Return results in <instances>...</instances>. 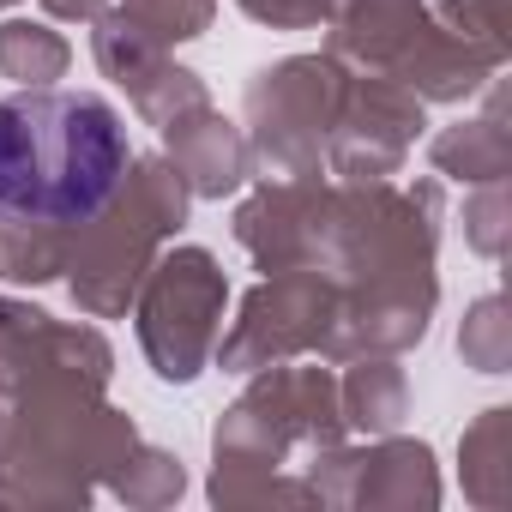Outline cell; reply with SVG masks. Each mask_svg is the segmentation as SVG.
Returning a JSON list of instances; mask_svg holds the SVG:
<instances>
[{"label": "cell", "mask_w": 512, "mask_h": 512, "mask_svg": "<svg viewBox=\"0 0 512 512\" xmlns=\"http://www.w3.org/2000/svg\"><path fill=\"white\" fill-rule=\"evenodd\" d=\"M440 181H332L314 272L338 284V332L326 362L404 356L440 308Z\"/></svg>", "instance_id": "cell-1"}, {"label": "cell", "mask_w": 512, "mask_h": 512, "mask_svg": "<svg viewBox=\"0 0 512 512\" xmlns=\"http://www.w3.org/2000/svg\"><path fill=\"white\" fill-rule=\"evenodd\" d=\"M133 139L109 97L19 91L0 103V217L79 229L127 175Z\"/></svg>", "instance_id": "cell-2"}, {"label": "cell", "mask_w": 512, "mask_h": 512, "mask_svg": "<svg viewBox=\"0 0 512 512\" xmlns=\"http://www.w3.org/2000/svg\"><path fill=\"white\" fill-rule=\"evenodd\" d=\"M350 422L338 404V374L320 356L253 368L247 392L211 428V500L217 506H314L296 452L344 446Z\"/></svg>", "instance_id": "cell-3"}, {"label": "cell", "mask_w": 512, "mask_h": 512, "mask_svg": "<svg viewBox=\"0 0 512 512\" xmlns=\"http://www.w3.org/2000/svg\"><path fill=\"white\" fill-rule=\"evenodd\" d=\"M133 446L139 428L109 404V374L49 368L7 410L0 506H91Z\"/></svg>", "instance_id": "cell-4"}, {"label": "cell", "mask_w": 512, "mask_h": 512, "mask_svg": "<svg viewBox=\"0 0 512 512\" xmlns=\"http://www.w3.org/2000/svg\"><path fill=\"white\" fill-rule=\"evenodd\" d=\"M187 211H193V193H187L181 169L163 151L127 163L121 187L67 235L61 284L73 290L85 320H121L133 308L151 260L175 241Z\"/></svg>", "instance_id": "cell-5"}, {"label": "cell", "mask_w": 512, "mask_h": 512, "mask_svg": "<svg viewBox=\"0 0 512 512\" xmlns=\"http://www.w3.org/2000/svg\"><path fill=\"white\" fill-rule=\"evenodd\" d=\"M350 91V67L338 55H290L278 67H260L241 97V133L260 175L308 181L326 175V139L338 127Z\"/></svg>", "instance_id": "cell-6"}, {"label": "cell", "mask_w": 512, "mask_h": 512, "mask_svg": "<svg viewBox=\"0 0 512 512\" xmlns=\"http://www.w3.org/2000/svg\"><path fill=\"white\" fill-rule=\"evenodd\" d=\"M223 308H229V278L211 247H163L139 296H133V326L151 374L163 386H193L223 338Z\"/></svg>", "instance_id": "cell-7"}, {"label": "cell", "mask_w": 512, "mask_h": 512, "mask_svg": "<svg viewBox=\"0 0 512 512\" xmlns=\"http://www.w3.org/2000/svg\"><path fill=\"white\" fill-rule=\"evenodd\" d=\"M338 332V284L326 272H266L241 296L235 326L217 338L223 374H253L272 362H296V356H320L332 350Z\"/></svg>", "instance_id": "cell-8"}, {"label": "cell", "mask_w": 512, "mask_h": 512, "mask_svg": "<svg viewBox=\"0 0 512 512\" xmlns=\"http://www.w3.org/2000/svg\"><path fill=\"white\" fill-rule=\"evenodd\" d=\"M512 43L500 25V0H434L410 49L392 61V79H404L422 103H470L494 85Z\"/></svg>", "instance_id": "cell-9"}, {"label": "cell", "mask_w": 512, "mask_h": 512, "mask_svg": "<svg viewBox=\"0 0 512 512\" xmlns=\"http://www.w3.org/2000/svg\"><path fill=\"white\" fill-rule=\"evenodd\" d=\"M314 506H356V512H434L440 506V470L422 440L374 434L368 446H326L302 464Z\"/></svg>", "instance_id": "cell-10"}, {"label": "cell", "mask_w": 512, "mask_h": 512, "mask_svg": "<svg viewBox=\"0 0 512 512\" xmlns=\"http://www.w3.org/2000/svg\"><path fill=\"white\" fill-rule=\"evenodd\" d=\"M428 127V103L392 73H350L338 127L326 139L332 181H392L404 175L416 139Z\"/></svg>", "instance_id": "cell-11"}, {"label": "cell", "mask_w": 512, "mask_h": 512, "mask_svg": "<svg viewBox=\"0 0 512 512\" xmlns=\"http://www.w3.org/2000/svg\"><path fill=\"white\" fill-rule=\"evenodd\" d=\"M326 205H332V175L308 181H278L260 175L241 205H235V241L260 272H314L320 241H326Z\"/></svg>", "instance_id": "cell-12"}, {"label": "cell", "mask_w": 512, "mask_h": 512, "mask_svg": "<svg viewBox=\"0 0 512 512\" xmlns=\"http://www.w3.org/2000/svg\"><path fill=\"white\" fill-rule=\"evenodd\" d=\"M157 139H163V157L181 169V181H187L193 199H229L253 175L247 133L229 115H217L211 103H199V109L175 115L169 127H157Z\"/></svg>", "instance_id": "cell-13"}, {"label": "cell", "mask_w": 512, "mask_h": 512, "mask_svg": "<svg viewBox=\"0 0 512 512\" xmlns=\"http://www.w3.org/2000/svg\"><path fill=\"white\" fill-rule=\"evenodd\" d=\"M428 19V0H332L326 13V55L356 73H392L410 37Z\"/></svg>", "instance_id": "cell-14"}, {"label": "cell", "mask_w": 512, "mask_h": 512, "mask_svg": "<svg viewBox=\"0 0 512 512\" xmlns=\"http://www.w3.org/2000/svg\"><path fill=\"white\" fill-rule=\"evenodd\" d=\"M428 157H434V175L464 181V187L506 181V175H512V127H506V97L494 91L482 115L452 121L446 133H434Z\"/></svg>", "instance_id": "cell-15"}, {"label": "cell", "mask_w": 512, "mask_h": 512, "mask_svg": "<svg viewBox=\"0 0 512 512\" xmlns=\"http://www.w3.org/2000/svg\"><path fill=\"white\" fill-rule=\"evenodd\" d=\"M338 404H344L350 434H362V440L392 434L410 416V380H404L398 356H350L338 374Z\"/></svg>", "instance_id": "cell-16"}, {"label": "cell", "mask_w": 512, "mask_h": 512, "mask_svg": "<svg viewBox=\"0 0 512 512\" xmlns=\"http://www.w3.org/2000/svg\"><path fill=\"white\" fill-rule=\"evenodd\" d=\"M91 55H97V73L115 79V85L127 91V103H133V97H139L169 61H175V55H169L157 37H145L121 7H109L103 19H91Z\"/></svg>", "instance_id": "cell-17"}, {"label": "cell", "mask_w": 512, "mask_h": 512, "mask_svg": "<svg viewBox=\"0 0 512 512\" xmlns=\"http://www.w3.org/2000/svg\"><path fill=\"white\" fill-rule=\"evenodd\" d=\"M458 464H464V494H470L482 512L506 506V482H512V410H506V404L482 410V416L464 428Z\"/></svg>", "instance_id": "cell-18"}, {"label": "cell", "mask_w": 512, "mask_h": 512, "mask_svg": "<svg viewBox=\"0 0 512 512\" xmlns=\"http://www.w3.org/2000/svg\"><path fill=\"white\" fill-rule=\"evenodd\" d=\"M73 67V43L37 19H7L0 25V79H13L19 91H49L55 79H67Z\"/></svg>", "instance_id": "cell-19"}, {"label": "cell", "mask_w": 512, "mask_h": 512, "mask_svg": "<svg viewBox=\"0 0 512 512\" xmlns=\"http://www.w3.org/2000/svg\"><path fill=\"white\" fill-rule=\"evenodd\" d=\"M67 235L55 223H7L0 217V284H55L67 266Z\"/></svg>", "instance_id": "cell-20"}, {"label": "cell", "mask_w": 512, "mask_h": 512, "mask_svg": "<svg viewBox=\"0 0 512 512\" xmlns=\"http://www.w3.org/2000/svg\"><path fill=\"white\" fill-rule=\"evenodd\" d=\"M109 494L121 500V506H139V512H157V506H175L181 494H187V470H181V458L175 452H163V446H133L127 458H121V470L109 476Z\"/></svg>", "instance_id": "cell-21"}, {"label": "cell", "mask_w": 512, "mask_h": 512, "mask_svg": "<svg viewBox=\"0 0 512 512\" xmlns=\"http://www.w3.org/2000/svg\"><path fill=\"white\" fill-rule=\"evenodd\" d=\"M458 356L476 374H506L512 368V314H506V296L470 302V314L458 326Z\"/></svg>", "instance_id": "cell-22"}, {"label": "cell", "mask_w": 512, "mask_h": 512, "mask_svg": "<svg viewBox=\"0 0 512 512\" xmlns=\"http://www.w3.org/2000/svg\"><path fill=\"white\" fill-rule=\"evenodd\" d=\"M121 13H127L145 37H157L163 49H175V43H193V37L211 31L217 0H121Z\"/></svg>", "instance_id": "cell-23"}, {"label": "cell", "mask_w": 512, "mask_h": 512, "mask_svg": "<svg viewBox=\"0 0 512 512\" xmlns=\"http://www.w3.org/2000/svg\"><path fill=\"white\" fill-rule=\"evenodd\" d=\"M199 103H211V91H205V79L193 73V67H163L139 97H133V109H139V121L145 127H169L175 115H187V109H199Z\"/></svg>", "instance_id": "cell-24"}, {"label": "cell", "mask_w": 512, "mask_h": 512, "mask_svg": "<svg viewBox=\"0 0 512 512\" xmlns=\"http://www.w3.org/2000/svg\"><path fill=\"white\" fill-rule=\"evenodd\" d=\"M464 241L482 260H500L506 253V181H482L464 199Z\"/></svg>", "instance_id": "cell-25"}, {"label": "cell", "mask_w": 512, "mask_h": 512, "mask_svg": "<svg viewBox=\"0 0 512 512\" xmlns=\"http://www.w3.org/2000/svg\"><path fill=\"white\" fill-rule=\"evenodd\" d=\"M235 7L253 25H272V31H320L332 0H235Z\"/></svg>", "instance_id": "cell-26"}, {"label": "cell", "mask_w": 512, "mask_h": 512, "mask_svg": "<svg viewBox=\"0 0 512 512\" xmlns=\"http://www.w3.org/2000/svg\"><path fill=\"white\" fill-rule=\"evenodd\" d=\"M109 7H115V0H43V13L61 19V25H91V19H103Z\"/></svg>", "instance_id": "cell-27"}, {"label": "cell", "mask_w": 512, "mask_h": 512, "mask_svg": "<svg viewBox=\"0 0 512 512\" xmlns=\"http://www.w3.org/2000/svg\"><path fill=\"white\" fill-rule=\"evenodd\" d=\"M7 410H13V404H7V398H0V440H7Z\"/></svg>", "instance_id": "cell-28"}, {"label": "cell", "mask_w": 512, "mask_h": 512, "mask_svg": "<svg viewBox=\"0 0 512 512\" xmlns=\"http://www.w3.org/2000/svg\"><path fill=\"white\" fill-rule=\"evenodd\" d=\"M7 7H19V0H0V13H7Z\"/></svg>", "instance_id": "cell-29"}]
</instances>
